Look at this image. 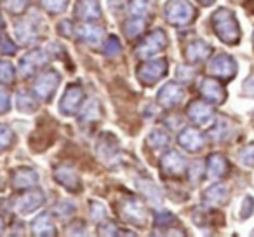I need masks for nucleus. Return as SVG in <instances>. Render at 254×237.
Returning <instances> with one entry per match:
<instances>
[{"mask_svg": "<svg viewBox=\"0 0 254 237\" xmlns=\"http://www.w3.org/2000/svg\"><path fill=\"white\" fill-rule=\"evenodd\" d=\"M214 28L218 32V35L226 42H233L239 37V28H237L235 19H233L232 12L225 11V9H221V11H218L214 14Z\"/></svg>", "mask_w": 254, "mask_h": 237, "instance_id": "1", "label": "nucleus"}, {"mask_svg": "<svg viewBox=\"0 0 254 237\" xmlns=\"http://www.w3.org/2000/svg\"><path fill=\"white\" fill-rule=\"evenodd\" d=\"M191 12L193 11H191L190 4L185 2V0H173L166 7L167 18L173 23H188L191 18Z\"/></svg>", "mask_w": 254, "mask_h": 237, "instance_id": "2", "label": "nucleus"}, {"mask_svg": "<svg viewBox=\"0 0 254 237\" xmlns=\"http://www.w3.org/2000/svg\"><path fill=\"white\" fill-rule=\"evenodd\" d=\"M209 70H212V74H216V75H223V77L226 75V77H232L233 70H235V65H233L232 58L221 54V56H218L214 61H212V65L209 67Z\"/></svg>", "mask_w": 254, "mask_h": 237, "instance_id": "3", "label": "nucleus"}, {"mask_svg": "<svg viewBox=\"0 0 254 237\" xmlns=\"http://www.w3.org/2000/svg\"><path fill=\"white\" fill-rule=\"evenodd\" d=\"M58 82H60V77H58L56 74H46L44 77H40L39 82H37V85H35L37 92H39L40 96H44V98H49V96L53 94Z\"/></svg>", "mask_w": 254, "mask_h": 237, "instance_id": "4", "label": "nucleus"}, {"mask_svg": "<svg viewBox=\"0 0 254 237\" xmlns=\"http://www.w3.org/2000/svg\"><path fill=\"white\" fill-rule=\"evenodd\" d=\"M164 70H166V63H164V61H152V63H146L145 67L139 70V77L152 82L162 77Z\"/></svg>", "mask_w": 254, "mask_h": 237, "instance_id": "5", "label": "nucleus"}, {"mask_svg": "<svg viewBox=\"0 0 254 237\" xmlns=\"http://www.w3.org/2000/svg\"><path fill=\"white\" fill-rule=\"evenodd\" d=\"M80 99H82V91H80V89H78V87H70L66 94H64L63 101H61V108H63L64 112H73V110L78 106V103H80Z\"/></svg>", "mask_w": 254, "mask_h": 237, "instance_id": "6", "label": "nucleus"}, {"mask_svg": "<svg viewBox=\"0 0 254 237\" xmlns=\"http://www.w3.org/2000/svg\"><path fill=\"white\" fill-rule=\"evenodd\" d=\"M181 96H183L181 89H178L174 84H169L164 87L162 92H160L159 101L162 103V105H176V103L181 99Z\"/></svg>", "mask_w": 254, "mask_h": 237, "instance_id": "7", "label": "nucleus"}, {"mask_svg": "<svg viewBox=\"0 0 254 237\" xmlns=\"http://www.w3.org/2000/svg\"><path fill=\"white\" fill-rule=\"evenodd\" d=\"M181 143H183L187 149H190V150H197V149H200V145H202V138H200V135H198L197 131H193V129H188V131H185L183 135H181Z\"/></svg>", "mask_w": 254, "mask_h": 237, "instance_id": "8", "label": "nucleus"}, {"mask_svg": "<svg viewBox=\"0 0 254 237\" xmlns=\"http://www.w3.org/2000/svg\"><path fill=\"white\" fill-rule=\"evenodd\" d=\"M190 117L193 119V121H198L200 124H204V122H207L209 117H211V110H209L205 105L195 103V105L190 108Z\"/></svg>", "mask_w": 254, "mask_h": 237, "instance_id": "9", "label": "nucleus"}, {"mask_svg": "<svg viewBox=\"0 0 254 237\" xmlns=\"http://www.w3.org/2000/svg\"><path fill=\"white\" fill-rule=\"evenodd\" d=\"M204 94H207V98L212 99V101H221V98H223L221 87H219L214 80L204 82Z\"/></svg>", "mask_w": 254, "mask_h": 237, "instance_id": "10", "label": "nucleus"}, {"mask_svg": "<svg viewBox=\"0 0 254 237\" xmlns=\"http://www.w3.org/2000/svg\"><path fill=\"white\" fill-rule=\"evenodd\" d=\"M226 169V164H225V159H221L219 156H214L211 157L209 160V171H211L212 176H221Z\"/></svg>", "mask_w": 254, "mask_h": 237, "instance_id": "11", "label": "nucleus"}, {"mask_svg": "<svg viewBox=\"0 0 254 237\" xmlns=\"http://www.w3.org/2000/svg\"><path fill=\"white\" fill-rule=\"evenodd\" d=\"M205 197H209V199H212L211 202H214V204H218V202H221L223 199L226 197V190L223 187H212V188H209L207 192H205Z\"/></svg>", "mask_w": 254, "mask_h": 237, "instance_id": "12", "label": "nucleus"}, {"mask_svg": "<svg viewBox=\"0 0 254 237\" xmlns=\"http://www.w3.org/2000/svg\"><path fill=\"white\" fill-rule=\"evenodd\" d=\"M44 4H46L47 9H51V11H63L64 9V4H66V0H42Z\"/></svg>", "mask_w": 254, "mask_h": 237, "instance_id": "13", "label": "nucleus"}, {"mask_svg": "<svg viewBox=\"0 0 254 237\" xmlns=\"http://www.w3.org/2000/svg\"><path fill=\"white\" fill-rule=\"evenodd\" d=\"M12 79V67L9 63H0V80H11Z\"/></svg>", "mask_w": 254, "mask_h": 237, "instance_id": "14", "label": "nucleus"}, {"mask_svg": "<svg viewBox=\"0 0 254 237\" xmlns=\"http://www.w3.org/2000/svg\"><path fill=\"white\" fill-rule=\"evenodd\" d=\"M9 142H11V133L5 126L0 124V147H7Z\"/></svg>", "mask_w": 254, "mask_h": 237, "instance_id": "15", "label": "nucleus"}, {"mask_svg": "<svg viewBox=\"0 0 254 237\" xmlns=\"http://www.w3.org/2000/svg\"><path fill=\"white\" fill-rule=\"evenodd\" d=\"M7 4H9V9H11V11L19 12V11H23V9H25L26 0H7Z\"/></svg>", "mask_w": 254, "mask_h": 237, "instance_id": "16", "label": "nucleus"}, {"mask_svg": "<svg viewBox=\"0 0 254 237\" xmlns=\"http://www.w3.org/2000/svg\"><path fill=\"white\" fill-rule=\"evenodd\" d=\"M9 108V94L0 89V112H7Z\"/></svg>", "mask_w": 254, "mask_h": 237, "instance_id": "17", "label": "nucleus"}, {"mask_svg": "<svg viewBox=\"0 0 254 237\" xmlns=\"http://www.w3.org/2000/svg\"><path fill=\"white\" fill-rule=\"evenodd\" d=\"M0 227H2V222H0Z\"/></svg>", "mask_w": 254, "mask_h": 237, "instance_id": "18", "label": "nucleus"}]
</instances>
